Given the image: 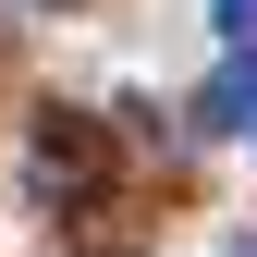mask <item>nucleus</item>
<instances>
[{"label":"nucleus","instance_id":"obj_1","mask_svg":"<svg viewBox=\"0 0 257 257\" xmlns=\"http://www.w3.org/2000/svg\"><path fill=\"white\" fill-rule=\"evenodd\" d=\"M37 184H49V196H98V184H110V147L86 135V122H37Z\"/></svg>","mask_w":257,"mask_h":257},{"label":"nucleus","instance_id":"obj_2","mask_svg":"<svg viewBox=\"0 0 257 257\" xmlns=\"http://www.w3.org/2000/svg\"><path fill=\"white\" fill-rule=\"evenodd\" d=\"M196 122H208V135H245V122H257V37H245L233 61H220V86L196 98Z\"/></svg>","mask_w":257,"mask_h":257},{"label":"nucleus","instance_id":"obj_3","mask_svg":"<svg viewBox=\"0 0 257 257\" xmlns=\"http://www.w3.org/2000/svg\"><path fill=\"white\" fill-rule=\"evenodd\" d=\"M208 25H220L233 49H245V37H257V0H208Z\"/></svg>","mask_w":257,"mask_h":257},{"label":"nucleus","instance_id":"obj_4","mask_svg":"<svg viewBox=\"0 0 257 257\" xmlns=\"http://www.w3.org/2000/svg\"><path fill=\"white\" fill-rule=\"evenodd\" d=\"M245 135H257V122H245Z\"/></svg>","mask_w":257,"mask_h":257}]
</instances>
